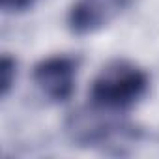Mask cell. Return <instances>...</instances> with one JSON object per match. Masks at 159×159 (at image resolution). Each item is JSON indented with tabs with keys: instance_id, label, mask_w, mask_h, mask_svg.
Masks as SVG:
<instances>
[{
	"instance_id": "1",
	"label": "cell",
	"mask_w": 159,
	"mask_h": 159,
	"mask_svg": "<svg viewBox=\"0 0 159 159\" xmlns=\"http://www.w3.org/2000/svg\"><path fill=\"white\" fill-rule=\"evenodd\" d=\"M148 90V73L129 60H114L107 64L90 88V101L94 107L125 112L139 103Z\"/></svg>"
},
{
	"instance_id": "5",
	"label": "cell",
	"mask_w": 159,
	"mask_h": 159,
	"mask_svg": "<svg viewBox=\"0 0 159 159\" xmlns=\"http://www.w3.org/2000/svg\"><path fill=\"white\" fill-rule=\"evenodd\" d=\"M0 88H2V96H8L13 81H15V75H17V64L13 58H10L8 54L2 58V64H0Z\"/></svg>"
},
{
	"instance_id": "2",
	"label": "cell",
	"mask_w": 159,
	"mask_h": 159,
	"mask_svg": "<svg viewBox=\"0 0 159 159\" xmlns=\"http://www.w3.org/2000/svg\"><path fill=\"white\" fill-rule=\"evenodd\" d=\"M120 112H111L99 107L73 112L67 120V133L73 140L88 146H105L112 139L127 135L131 129L125 122H122Z\"/></svg>"
},
{
	"instance_id": "4",
	"label": "cell",
	"mask_w": 159,
	"mask_h": 159,
	"mask_svg": "<svg viewBox=\"0 0 159 159\" xmlns=\"http://www.w3.org/2000/svg\"><path fill=\"white\" fill-rule=\"evenodd\" d=\"M129 2L131 0H75L67 15L69 28L79 36L94 34L112 23Z\"/></svg>"
},
{
	"instance_id": "6",
	"label": "cell",
	"mask_w": 159,
	"mask_h": 159,
	"mask_svg": "<svg viewBox=\"0 0 159 159\" xmlns=\"http://www.w3.org/2000/svg\"><path fill=\"white\" fill-rule=\"evenodd\" d=\"M38 0H0V6L8 13H19L25 10H30Z\"/></svg>"
},
{
	"instance_id": "3",
	"label": "cell",
	"mask_w": 159,
	"mask_h": 159,
	"mask_svg": "<svg viewBox=\"0 0 159 159\" xmlns=\"http://www.w3.org/2000/svg\"><path fill=\"white\" fill-rule=\"evenodd\" d=\"M75 75L77 64L69 56L45 58L34 67L32 73L39 92L54 103H62L71 98L75 90Z\"/></svg>"
}]
</instances>
